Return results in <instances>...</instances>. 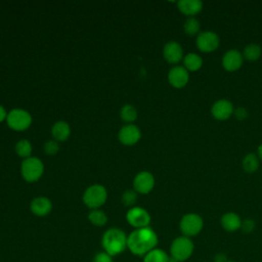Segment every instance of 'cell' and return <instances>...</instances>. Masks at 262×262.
<instances>
[{
	"instance_id": "cell-24",
	"label": "cell",
	"mask_w": 262,
	"mask_h": 262,
	"mask_svg": "<svg viewBox=\"0 0 262 262\" xmlns=\"http://www.w3.org/2000/svg\"><path fill=\"white\" fill-rule=\"evenodd\" d=\"M88 219L91 224H93L94 226H98V227L104 226L107 222L106 214L99 209L91 210L90 213L88 214Z\"/></svg>"
},
{
	"instance_id": "cell-14",
	"label": "cell",
	"mask_w": 262,
	"mask_h": 262,
	"mask_svg": "<svg viewBox=\"0 0 262 262\" xmlns=\"http://www.w3.org/2000/svg\"><path fill=\"white\" fill-rule=\"evenodd\" d=\"M244 56L243 54L235 50L231 49L225 52V54L222 57V67L227 72H235L243 66Z\"/></svg>"
},
{
	"instance_id": "cell-18",
	"label": "cell",
	"mask_w": 262,
	"mask_h": 262,
	"mask_svg": "<svg viewBox=\"0 0 262 262\" xmlns=\"http://www.w3.org/2000/svg\"><path fill=\"white\" fill-rule=\"evenodd\" d=\"M221 226L229 232H233L236 231L237 229L241 228L242 226V220L239 218V216L233 212H228L225 213L222 217H221Z\"/></svg>"
},
{
	"instance_id": "cell-5",
	"label": "cell",
	"mask_w": 262,
	"mask_h": 262,
	"mask_svg": "<svg viewBox=\"0 0 262 262\" xmlns=\"http://www.w3.org/2000/svg\"><path fill=\"white\" fill-rule=\"evenodd\" d=\"M107 199V191L103 185L92 184L83 193V203L88 208L94 210L100 208Z\"/></svg>"
},
{
	"instance_id": "cell-29",
	"label": "cell",
	"mask_w": 262,
	"mask_h": 262,
	"mask_svg": "<svg viewBox=\"0 0 262 262\" xmlns=\"http://www.w3.org/2000/svg\"><path fill=\"white\" fill-rule=\"evenodd\" d=\"M44 151L46 155L48 156H54L57 154L58 149H59V146H58V143L56 140L54 139H51V140H48L45 142L44 144Z\"/></svg>"
},
{
	"instance_id": "cell-6",
	"label": "cell",
	"mask_w": 262,
	"mask_h": 262,
	"mask_svg": "<svg viewBox=\"0 0 262 262\" xmlns=\"http://www.w3.org/2000/svg\"><path fill=\"white\" fill-rule=\"evenodd\" d=\"M7 125L14 131L27 130L32 124V116L23 108H13L7 114Z\"/></svg>"
},
{
	"instance_id": "cell-1",
	"label": "cell",
	"mask_w": 262,
	"mask_h": 262,
	"mask_svg": "<svg viewBox=\"0 0 262 262\" xmlns=\"http://www.w3.org/2000/svg\"><path fill=\"white\" fill-rule=\"evenodd\" d=\"M158 245V235L149 226L133 230L127 237V249L136 256H144Z\"/></svg>"
},
{
	"instance_id": "cell-8",
	"label": "cell",
	"mask_w": 262,
	"mask_h": 262,
	"mask_svg": "<svg viewBox=\"0 0 262 262\" xmlns=\"http://www.w3.org/2000/svg\"><path fill=\"white\" fill-rule=\"evenodd\" d=\"M127 222L135 229L147 227L150 223V215L148 212L141 207H132L127 211L126 214Z\"/></svg>"
},
{
	"instance_id": "cell-15",
	"label": "cell",
	"mask_w": 262,
	"mask_h": 262,
	"mask_svg": "<svg viewBox=\"0 0 262 262\" xmlns=\"http://www.w3.org/2000/svg\"><path fill=\"white\" fill-rule=\"evenodd\" d=\"M163 55L167 62L175 64L182 59L183 50L179 43L175 41H170L165 44L163 48Z\"/></svg>"
},
{
	"instance_id": "cell-17",
	"label": "cell",
	"mask_w": 262,
	"mask_h": 262,
	"mask_svg": "<svg viewBox=\"0 0 262 262\" xmlns=\"http://www.w3.org/2000/svg\"><path fill=\"white\" fill-rule=\"evenodd\" d=\"M177 7L181 13L188 17H194L203 9V2L200 0H180Z\"/></svg>"
},
{
	"instance_id": "cell-36",
	"label": "cell",
	"mask_w": 262,
	"mask_h": 262,
	"mask_svg": "<svg viewBox=\"0 0 262 262\" xmlns=\"http://www.w3.org/2000/svg\"><path fill=\"white\" fill-rule=\"evenodd\" d=\"M227 262H234V261H232V260H228Z\"/></svg>"
},
{
	"instance_id": "cell-34",
	"label": "cell",
	"mask_w": 262,
	"mask_h": 262,
	"mask_svg": "<svg viewBox=\"0 0 262 262\" xmlns=\"http://www.w3.org/2000/svg\"><path fill=\"white\" fill-rule=\"evenodd\" d=\"M7 118V113H6V110L4 108L3 105L0 104V123L3 122L4 120H6Z\"/></svg>"
},
{
	"instance_id": "cell-12",
	"label": "cell",
	"mask_w": 262,
	"mask_h": 262,
	"mask_svg": "<svg viewBox=\"0 0 262 262\" xmlns=\"http://www.w3.org/2000/svg\"><path fill=\"white\" fill-rule=\"evenodd\" d=\"M168 81L174 88L180 89L187 85L189 81L188 71L184 67H173L168 73Z\"/></svg>"
},
{
	"instance_id": "cell-30",
	"label": "cell",
	"mask_w": 262,
	"mask_h": 262,
	"mask_svg": "<svg viewBox=\"0 0 262 262\" xmlns=\"http://www.w3.org/2000/svg\"><path fill=\"white\" fill-rule=\"evenodd\" d=\"M93 262H113V257L106 252H99L94 256Z\"/></svg>"
},
{
	"instance_id": "cell-25",
	"label": "cell",
	"mask_w": 262,
	"mask_h": 262,
	"mask_svg": "<svg viewBox=\"0 0 262 262\" xmlns=\"http://www.w3.org/2000/svg\"><path fill=\"white\" fill-rule=\"evenodd\" d=\"M14 149H15L16 155L25 160V159H28V158L31 157L32 144L27 139H20L16 142V144L14 146Z\"/></svg>"
},
{
	"instance_id": "cell-31",
	"label": "cell",
	"mask_w": 262,
	"mask_h": 262,
	"mask_svg": "<svg viewBox=\"0 0 262 262\" xmlns=\"http://www.w3.org/2000/svg\"><path fill=\"white\" fill-rule=\"evenodd\" d=\"M242 230L246 233L251 232L254 228H255V222L252 219H246L244 221H242V226H241Z\"/></svg>"
},
{
	"instance_id": "cell-20",
	"label": "cell",
	"mask_w": 262,
	"mask_h": 262,
	"mask_svg": "<svg viewBox=\"0 0 262 262\" xmlns=\"http://www.w3.org/2000/svg\"><path fill=\"white\" fill-rule=\"evenodd\" d=\"M184 68L189 72H196L203 66V59L196 53H188L183 58Z\"/></svg>"
},
{
	"instance_id": "cell-3",
	"label": "cell",
	"mask_w": 262,
	"mask_h": 262,
	"mask_svg": "<svg viewBox=\"0 0 262 262\" xmlns=\"http://www.w3.org/2000/svg\"><path fill=\"white\" fill-rule=\"evenodd\" d=\"M193 249L194 246L190 237L184 235L178 236L170 246L171 258L176 262H183L192 255Z\"/></svg>"
},
{
	"instance_id": "cell-7",
	"label": "cell",
	"mask_w": 262,
	"mask_h": 262,
	"mask_svg": "<svg viewBox=\"0 0 262 262\" xmlns=\"http://www.w3.org/2000/svg\"><path fill=\"white\" fill-rule=\"evenodd\" d=\"M204 226V221L202 217L194 213L185 214L179 223V228L184 236L190 237L199 234Z\"/></svg>"
},
{
	"instance_id": "cell-22",
	"label": "cell",
	"mask_w": 262,
	"mask_h": 262,
	"mask_svg": "<svg viewBox=\"0 0 262 262\" xmlns=\"http://www.w3.org/2000/svg\"><path fill=\"white\" fill-rule=\"evenodd\" d=\"M242 166L244 171H246L247 173H254L259 168V159L255 154H248L244 157Z\"/></svg>"
},
{
	"instance_id": "cell-10",
	"label": "cell",
	"mask_w": 262,
	"mask_h": 262,
	"mask_svg": "<svg viewBox=\"0 0 262 262\" xmlns=\"http://www.w3.org/2000/svg\"><path fill=\"white\" fill-rule=\"evenodd\" d=\"M155 186V177L148 171L139 172L133 180V188L136 192L146 194L149 193Z\"/></svg>"
},
{
	"instance_id": "cell-32",
	"label": "cell",
	"mask_w": 262,
	"mask_h": 262,
	"mask_svg": "<svg viewBox=\"0 0 262 262\" xmlns=\"http://www.w3.org/2000/svg\"><path fill=\"white\" fill-rule=\"evenodd\" d=\"M234 115H235V118L237 119V120H245L247 117H248V112H247V110L245 108V107H237V110H235L234 112Z\"/></svg>"
},
{
	"instance_id": "cell-27",
	"label": "cell",
	"mask_w": 262,
	"mask_h": 262,
	"mask_svg": "<svg viewBox=\"0 0 262 262\" xmlns=\"http://www.w3.org/2000/svg\"><path fill=\"white\" fill-rule=\"evenodd\" d=\"M200 21L195 17H187L183 24L184 33L188 36H194L200 31Z\"/></svg>"
},
{
	"instance_id": "cell-11",
	"label": "cell",
	"mask_w": 262,
	"mask_h": 262,
	"mask_svg": "<svg viewBox=\"0 0 262 262\" xmlns=\"http://www.w3.org/2000/svg\"><path fill=\"white\" fill-rule=\"evenodd\" d=\"M141 137L140 129L133 124H127L123 126L118 134L119 141L127 146H131L136 144Z\"/></svg>"
},
{
	"instance_id": "cell-28",
	"label": "cell",
	"mask_w": 262,
	"mask_h": 262,
	"mask_svg": "<svg viewBox=\"0 0 262 262\" xmlns=\"http://www.w3.org/2000/svg\"><path fill=\"white\" fill-rule=\"evenodd\" d=\"M136 202H137V192L135 190L128 189L122 194V203L124 206L132 208L134 207Z\"/></svg>"
},
{
	"instance_id": "cell-9",
	"label": "cell",
	"mask_w": 262,
	"mask_h": 262,
	"mask_svg": "<svg viewBox=\"0 0 262 262\" xmlns=\"http://www.w3.org/2000/svg\"><path fill=\"white\" fill-rule=\"evenodd\" d=\"M220 43L219 36L212 32V31H205L198 34L196 37V47L200 49V51L209 53L212 51H215Z\"/></svg>"
},
{
	"instance_id": "cell-21",
	"label": "cell",
	"mask_w": 262,
	"mask_h": 262,
	"mask_svg": "<svg viewBox=\"0 0 262 262\" xmlns=\"http://www.w3.org/2000/svg\"><path fill=\"white\" fill-rule=\"evenodd\" d=\"M143 262H170V257L164 250L155 248L143 256Z\"/></svg>"
},
{
	"instance_id": "cell-2",
	"label": "cell",
	"mask_w": 262,
	"mask_h": 262,
	"mask_svg": "<svg viewBox=\"0 0 262 262\" xmlns=\"http://www.w3.org/2000/svg\"><path fill=\"white\" fill-rule=\"evenodd\" d=\"M127 235L126 233L117 227L107 229L101 238V245L107 254L112 257L123 253L127 249Z\"/></svg>"
},
{
	"instance_id": "cell-35",
	"label": "cell",
	"mask_w": 262,
	"mask_h": 262,
	"mask_svg": "<svg viewBox=\"0 0 262 262\" xmlns=\"http://www.w3.org/2000/svg\"><path fill=\"white\" fill-rule=\"evenodd\" d=\"M258 156H259V159L262 161V144L259 145L258 147Z\"/></svg>"
},
{
	"instance_id": "cell-13",
	"label": "cell",
	"mask_w": 262,
	"mask_h": 262,
	"mask_svg": "<svg viewBox=\"0 0 262 262\" xmlns=\"http://www.w3.org/2000/svg\"><path fill=\"white\" fill-rule=\"evenodd\" d=\"M233 112V105L227 99H219L211 107L212 116L219 121H225L229 119Z\"/></svg>"
},
{
	"instance_id": "cell-16",
	"label": "cell",
	"mask_w": 262,
	"mask_h": 262,
	"mask_svg": "<svg viewBox=\"0 0 262 262\" xmlns=\"http://www.w3.org/2000/svg\"><path fill=\"white\" fill-rule=\"evenodd\" d=\"M30 209L34 215L38 217H44L51 212L52 203L46 196H37L32 200L30 204Z\"/></svg>"
},
{
	"instance_id": "cell-26",
	"label": "cell",
	"mask_w": 262,
	"mask_h": 262,
	"mask_svg": "<svg viewBox=\"0 0 262 262\" xmlns=\"http://www.w3.org/2000/svg\"><path fill=\"white\" fill-rule=\"evenodd\" d=\"M121 119L126 123H132L137 119V111L132 104H125L120 111Z\"/></svg>"
},
{
	"instance_id": "cell-23",
	"label": "cell",
	"mask_w": 262,
	"mask_h": 262,
	"mask_svg": "<svg viewBox=\"0 0 262 262\" xmlns=\"http://www.w3.org/2000/svg\"><path fill=\"white\" fill-rule=\"evenodd\" d=\"M261 54H262L261 47L255 43H251V44L247 45L244 48V52H243L244 58H246L250 61H255V60L259 59Z\"/></svg>"
},
{
	"instance_id": "cell-4",
	"label": "cell",
	"mask_w": 262,
	"mask_h": 262,
	"mask_svg": "<svg viewBox=\"0 0 262 262\" xmlns=\"http://www.w3.org/2000/svg\"><path fill=\"white\" fill-rule=\"evenodd\" d=\"M44 172V165L42 161L35 157L25 159L20 165V174L27 182L38 181Z\"/></svg>"
},
{
	"instance_id": "cell-33",
	"label": "cell",
	"mask_w": 262,
	"mask_h": 262,
	"mask_svg": "<svg viewBox=\"0 0 262 262\" xmlns=\"http://www.w3.org/2000/svg\"><path fill=\"white\" fill-rule=\"evenodd\" d=\"M227 261H228V259H227L226 255L223 253H218L214 258V262H227Z\"/></svg>"
},
{
	"instance_id": "cell-19",
	"label": "cell",
	"mask_w": 262,
	"mask_h": 262,
	"mask_svg": "<svg viewBox=\"0 0 262 262\" xmlns=\"http://www.w3.org/2000/svg\"><path fill=\"white\" fill-rule=\"evenodd\" d=\"M51 134L56 141H66L71 135V127L64 121H57L51 128Z\"/></svg>"
}]
</instances>
